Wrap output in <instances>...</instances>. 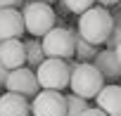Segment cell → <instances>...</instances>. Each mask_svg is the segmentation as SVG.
Instances as JSON below:
<instances>
[{
	"mask_svg": "<svg viewBox=\"0 0 121 116\" xmlns=\"http://www.w3.org/2000/svg\"><path fill=\"white\" fill-rule=\"evenodd\" d=\"M24 0H0V10H19Z\"/></svg>",
	"mask_w": 121,
	"mask_h": 116,
	"instance_id": "cell-18",
	"label": "cell"
},
{
	"mask_svg": "<svg viewBox=\"0 0 121 116\" xmlns=\"http://www.w3.org/2000/svg\"><path fill=\"white\" fill-rule=\"evenodd\" d=\"M74 43H76V50H74V57L78 59V64H93L95 62V57H97V47L95 45H90V43H86L76 31H74Z\"/></svg>",
	"mask_w": 121,
	"mask_h": 116,
	"instance_id": "cell-13",
	"label": "cell"
},
{
	"mask_svg": "<svg viewBox=\"0 0 121 116\" xmlns=\"http://www.w3.org/2000/svg\"><path fill=\"white\" fill-rule=\"evenodd\" d=\"M36 81L40 85V90H67L69 81H71V71L67 66L64 59H45L38 69H36Z\"/></svg>",
	"mask_w": 121,
	"mask_h": 116,
	"instance_id": "cell-5",
	"label": "cell"
},
{
	"mask_svg": "<svg viewBox=\"0 0 121 116\" xmlns=\"http://www.w3.org/2000/svg\"><path fill=\"white\" fill-rule=\"evenodd\" d=\"M43 52H45V59H74V31L64 29V26H55L50 33H45L40 38Z\"/></svg>",
	"mask_w": 121,
	"mask_h": 116,
	"instance_id": "cell-4",
	"label": "cell"
},
{
	"mask_svg": "<svg viewBox=\"0 0 121 116\" xmlns=\"http://www.w3.org/2000/svg\"><path fill=\"white\" fill-rule=\"evenodd\" d=\"M0 64L7 71L22 69L26 64V52H24V40L12 38V40H3L0 43Z\"/></svg>",
	"mask_w": 121,
	"mask_h": 116,
	"instance_id": "cell-8",
	"label": "cell"
},
{
	"mask_svg": "<svg viewBox=\"0 0 121 116\" xmlns=\"http://www.w3.org/2000/svg\"><path fill=\"white\" fill-rule=\"evenodd\" d=\"M0 116H31V102L14 92H3L0 95Z\"/></svg>",
	"mask_w": 121,
	"mask_h": 116,
	"instance_id": "cell-12",
	"label": "cell"
},
{
	"mask_svg": "<svg viewBox=\"0 0 121 116\" xmlns=\"http://www.w3.org/2000/svg\"><path fill=\"white\" fill-rule=\"evenodd\" d=\"M119 45H121V24L114 26V31H112V36L107 40V50H116Z\"/></svg>",
	"mask_w": 121,
	"mask_h": 116,
	"instance_id": "cell-17",
	"label": "cell"
},
{
	"mask_svg": "<svg viewBox=\"0 0 121 116\" xmlns=\"http://www.w3.org/2000/svg\"><path fill=\"white\" fill-rule=\"evenodd\" d=\"M114 54H116V59H119V64H121V45H119V47L114 50Z\"/></svg>",
	"mask_w": 121,
	"mask_h": 116,
	"instance_id": "cell-23",
	"label": "cell"
},
{
	"mask_svg": "<svg viewBox=\"0 0 121 116\" xmlns=\"http://www.w3.org/2000/svg\"><path fill=\"white\" fill-rule=\"evenodd\" d=\"M64 99H67V116H81V114L90 107L88 99H83V97H78V95H74V92L64 95Z\"/></svg>",
	"mask_w": 121,
	"mask_h": 116,
	"instance_id": "cell-15",
	"label": "cell"
},
{
	"mask_svg": "<svg viewBox=\"0 0 121 116\" xmlns=\"http://www.w3.org/2000/svg\"><path fill=\"white\" fill-rule=\"evenodd\" d=\"M114 31V19H112V12L104 10V7H90L88 12L81 14L78 19V36L90 43V45H107L109 36Z\"/></svg>",
	"mask_w": 121,
	"mask_h": 116,
	"instance_id": "cell-1",
	"label": "cell"
},
{
	"mask_svg": "<svg viewBox=\"0 0 121 116\" xmlns=\"http://www.w3.org/2000/svg\"><path fill=\"white\" fill-rule=\"evenodd\" d=\"M69 88H71L74 95H78L83 99H95L100 95V90L104 88V78L100 76V71L95 69V64H78L71 71Z\"/></svg>",
	"mask_w": 121,
	"mask_h": 116,
	"instance_id": "cell-3",
	"label": "cell"
},
{
	"mask_svg": "<svg viewBox=\"0 0 121 116\" xmlns=\"http://www.w3.org/2000/svg\"><path fill=\"white\" fill-rule=\"evenodd\" d=\"M7 76H10V71L0 64V88H5V83H7Z\"/></svg>",
	"mask_w": 121,
	"mask_h": 116,
	"instance_id": "cell-19",
	"label": "cell"
},
{
	"mask_svg": "<svg viewBox=\"0 0 121 116\" xmlns=\"http://www.w3.org/2000/svg\"><path fill=\"white\" fill-rule=\"evenodd\" d=\"M24 52H26V64L31 66V71L38 69V66L45 62V52H43V45H40L38 38H29V40H24Z\"/></svg>",
	"mask_w": 121,
	"mask_h": 116,
	"instance_id": "cell-14",
	"label": "cell"
},
{
	"mask_svg": "<svg viewBox=\"0 0 121 116\" xmlns=\"http://www.w3.org/2000/svg\"><path fill=\"white\" fill-rule=\"evenodd\" d=\"M97 3H100V7H104V10H107V7H112V5H119L121 0H97Z\"/></svg>",
	"mask_w": 121,
	"mask_h": 116,
	"instance_id": "cell-21",
	"label": "cell"
},
{
	"mask_svg": "<svg viewBox=\"0 0 121 116\" xmlns=\"http://www.w3.org/2000/svg\"><path fill=\"white\" fill-rule=\"evenodd\" d=\"M24 31V19H22V10H0V43L3 40H12V38H22Z\"/></svg>",
	"mask_w": 121,
	"mask_h": 116,
	"instance_id": "cell-10",
	"label": "cell"
},
{
	"mask_svg": "<svg viewBox=\"0 0 121 116\" xmlns=\"http://www.w3.org/2000/svg\"><path fill=\"white\" fill-rule=\"evenodd\" d=\"M69 12H74V14H83V12H88L90 7H95L93 3L95 0H59Z\"/></svg>",
	"mask_w": 121,
	"mask_h": 116,
	"instance_id": "cell-16",
	"label": "cell"
},
{
	"mask_svg": "<svg viewBox=\"0 0 121 116\" xmlns=\"http://www.w3.org/2000/svg\"><path fill=\"white\" fill-rule=\"evenodd\" d=\"M81 116H104V114H102V111H100L97 107H88V109H86V111H83Z\"/></svg>",
	"mask_w": 121,
	"mask_h": 116,
	"instance_id": "cell-20",
	"label": "cell"
},
{
	"mask_svg": "<svg viewBox=\"0 0 121 116\" xmlns=\"http://www.w3.org/2000/svg\"><path fill=\"white\" fill-rule=\"evenodd\" d=\"M24 19V31L31 33L33 38H43L55 29V10L43 3H26L22 10Z\"/></svg>",
	"mask_w": 121,
	"mask_h": 116,
	"instance_id": "cell-2",
	"label": "cell"
},
{
	"mask_svg": "<svg viewBox=\"0 0 121 116\" xmlns=\"http://www.w3.org/2000/svg\"><path fill=\"white\" fill-rule=\"evenodd\" d=\"M31 116H67L64 95L55 90H40L31 99Z\"/></svg>",
	"mask_w": 121,
	"mask_h": 116,
	"instance_id": "cell-7",
	"label": "cell"
},
{
	"mask_svg": "<svg viewBox=\"0 0 121 116\" xmlns=\"http://www.w3.org/2000/svg\"><path fill=\"white\" fill-rule=\"evenodd\" d=\"M95 69L100 71V76L104 78V85H116V81H121V64L116 59L114 50H102L95 57Z\"/></svg>",
	"mask_w": 121,
	"mask_h": 116,
	"instance_id": "cell-9",
	"label": "cell"
},
{
	"mask_svg": "<svg viewBox=\"0 0 121 116\" xmlns=\"http://www.w3.org/2000/svg\"><path fill=\"white\" fill-rule=\"evenodd\" d=\"M26 3H43V5H50V7H52L55 0H26Z\"/></svg>",
	"mask_w": 121,
	"mask_h": 116,
	"instance_id": "cell-22",
	"label": "cell"
},
{
	"mask_svg": "<svg viewBox=\"0 0 121 116\" xmlns=\"http://www.w3.org/2000/svg\"><path fill=\"white\" fill-rule=\"evenodd\" d=\"M5 90L7 92H14L24 99H33L38 92H40V85L36 81V71H31L29 66H22V69H14L10 71L7 76V83H5Z\"/></svg>",
	"mask_w": 121,
	"mask_h": 116,
	"instance_id": "cell-6",
	"label": "cell"
},
{
	"mask_svg": "<svg viewBox=\"0 0 121 116\" xmlns=\"http://www.w3.org/2000/svg\"><path fill=\"white\" fill-rule=\"evenodd\" d=\"M95 102L104 116H121V85H104Z\"/></svg>",
	"mask_w": 121,
	"mask_h": 116,
	"instance_id": "cell-11",
	"label": "cell"
}]
</instances>
